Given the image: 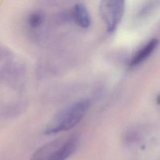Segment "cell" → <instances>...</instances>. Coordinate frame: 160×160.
I'll list each match as a JSON object with an SVG mask.
<instances>
[{
    "label": "cell",
    "mask_w": 160,
    "mask_h": 160,
    "mask_svg": "<svg viewBox=\"0 0 160 160\" xmlns=\"http://www.w3.org/2000/svg\"><path fill=\"white\" fill-rule=\"evenodd\" d=\"M90 106L91 100L88 98L80 99L68 106L58 113L52 124L45 129L44 134H54L73 128L81 121Z\"/></svg>",
    "instance_id": "6da1fadb"
},
{
    "label": "cell",
    "mask_w": 160,
    "mask_h": 160,
    "mask_svg": "<svg viewBox=\"0 0 160 160\" xmlns=\"http://www.w3.org/2000/svg\"><path fill=\"white\" fill-rule=\"evenodd\" d=\"M78 142L76 136L52 141L34 152L30 160H66L76 151Z\"/></svg>",
    "instance_id": "7a4b0ae2"
},
{
    "label": "cell",
    "mask_w": 160,
    "mask_h": 160,
    "mask_svg": "<svg viewBox=\"0 0 160 160\" xmlns=\"http://www.w3.org/2000/svg\"><path fill=\"white\" fill-rule=\"evenodd\" d=\"M99 14L108 32H113L121 22L124 12V2L120 0H104L100 2Z\"/></svg>",
    "instance_id": "3957f363"
},
{
    "label": "cell",
    "mask_w": 160,
    "mask_h": 160,
    "mask_svg": "<svg viewBox=\"0 0 160 160\" xmlns=\"http://www.w3.org/2000/svg\"><path fill=\"white\" fill-rule=\"evenodd\" d=\"M71 15L74 21L81 28L87 29L90 26V14L88 8L83 3H76L72 8Z\"/></svg>",
    "instance_id": "277c9868"
},
{
    "label": "cell",
    "mask_w": 160,
    "mask_h": 160,
    "mask_svg": "<svg viewBox=\"0 0 160 160\" xmlns=\"http://www.w3.org/2000/svg\"><path fill=\"white\" fill-rule=\"evenodd\" d=\"M159 44L158 39H152L142 47L132 58L129 64L131 66H136L146 59L156 49Z\"/></svg>",
    "instance_id": "5b68a950"
},
{
    "label": "cell",
    "mask_w": 160,
    "mask_h": 160,
    "mask_svg": "<svg viewBox=\"0 0 160 160\" xmlns=\"http://www.w3.org/2000/svg\"><path fill=\"white\" fill-rule=\"evenodd\" d=\"M43 21L42 14L39 11H35L32 12L28 17V23L29 26L32 28L35 29L39 27Z\"/></svg>",
    "instance_id": "8992f818"
},
{
    "label": "cell",
    "mask_w": 160,
    "mask_h": 160,
    "mask_svg": "<svg viewBox=\"0 0 160 160\" xmlns=\"http://www.w3.org/2000/svg\"><path fill=\"white\" fill-rule=\"evenodd\" d=\"M156 101H157V103L160 106V94H159V95L157 96Z\"/></svg>",
    "instance_id": "52a82bcc"
}]
</instances>
